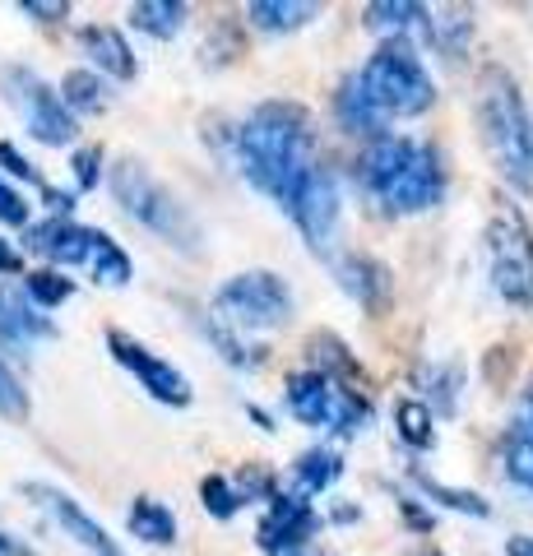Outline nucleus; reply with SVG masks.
<instances>
[{
  "label": "nucleus",
  "instance_id": "obj_12",
  "mask_svg": "<svg viewBox=\"0 0 533 556\" xmlns=\"http://www.w3.org/2000/svg\"><path fill=\"white\" fill-rule=\"evenodd\" d=\"M24 496L38 501V506H42L51 519H56V525L71 533L79 547H89L93 556H122V547H116L112 538H107V529H102L93 515H84L79 501H71L65 492H56V486H47V482H24Z\"/></svg>",
  "mask_w": 533,
  "mask_h": 556
},
{
  "label": "nucleus",
  "instance_id": "obj_18",
  "mask_svg": "<svg viewBox=\"0 0 533 556\" xmlns=\"http://www.w3.org/2000/svg\"><path fill=\"white\" fill-rule=\"evenodd\" d=\"M306 348H312V362H316L312 371H320V376L330 380V386H339V390L367 394V390H363V367H357V357L348 353V343H343L339 334H316Z\"/></svg>",
  "mask_w": 533,
  "mask_h": 556
},
{
  "label": "nucleus",
  "instance_id": "obj_23",
  "mask_svg": "<svg viewBox=\"0 0 533 556\" xmlns=\"http://www.w3.org/2000/svg\"><path fill=\"white\" fill-rule=\"evenodd\" d=\"M56 98L65 102V112H71L75 121L93 116V112H107V102H112L107 84H102V75H93V70H71V75L61 79Z\"/></svg>",
  "mask_w": 533,
  "mask_h": 556
},
{
  "label": "nucleus",
  "instance_id": "obj_30",
  "mask_svg": "<svg viewBox=\"0 0 533 556\" xmlns=\"http://www.w3.org/2000/svg\"><path fill=\"white\" fill-rule=\"evenodd\" d=\"M89 269H93V283H102V288H126L130 274H135V269H130V255L116 247L107 232H98V247H93Z\"/></svg>",
  "mask_w": 533,
  "mask_h": 556
},
{
  "label": "nucleus",
  "instance_id": "obj_31",
  "mask_svg": "<svg viewBox=\"0 0 533 556\" xmlns=\"http://www.w3.org/2000/svg\"><path fill=\"white\" fill-rule=\"evenodd\" d=\"M24 298L38 311H51V306H61V302L75 298V278H65L61 269H33L24 278Z\"/></svg>",
  "mask_w": 533,
  "mask_h": 556
},
{
  "label": "nucleus",
  "instance_id": "obj_1",
  "mask_svg": "<svg viewBox=\"0 0 533 556\" xmlns=\"http://www.w3.org/2000/svg\"><path fill=\"white\" fill-rule=\"evenodd\" d=\"M232 153H237L242 177L261 190V195L288 208L292 190L306 181V172L320 167L312 112L297 108V102H283V98L261 102V108L232 130Z\"/></svg>",
  "mask_w": 533,
  "mask_h": 556
},
{
  "label": "nucleus",
  "instance_id": "obj_44",
  "mask_svg": "<svg viewBox=\"0 0 533 556\" xmlns=\"http://www.w3.org/2000/svg\"><path fill=\"white\" fill-rule=\"evenodd\" d=\"M334 519H339V525H353V519H363V510H357V506H339Z\"/></svg>",
  "mask_w": 533,
  "mask_h": 556
},
{
  "label": "nucleus",
  "instance_id": "obj_10",
  "mask_svg": "<svg viewBox=\"0 0 533 556\" xmlns=\"http://www.w3.org/2000/svg\"><path fill=\"white\" fill-rule=\"evenodd\" d=\"M107 348H112V357L122 362V367L140 380V386L158 399V404H167V408H186L191 404V380H186L172 362H163L158 353H149V348L140 343V339H130L126 329H107Z\"/></svg>",
  "mask_w": 533,
  "mask_h": 556
},
{
  "label": "nucleus",
  "instance_id": "obj_6",
  "mask_svg": "<svg viewBox=\"0 0 533 556\" xmlns=\"http://www.w3.org/2000/svg\"><path fill=\"white\" fill-rule=\"evenodd\" d=\"M214 320L232 334H255V329H279L292 320V288L274 269L232 274L214 292Z\"/></svg>",
  "mask_w": 533,
  "mask_h": 556
},
{
  "label": "nucleus",
  "instance_id": "obj_2",
  "mask_svg": "<svg viewBox=\"0 0 533 556\" xmlns=\"http://www.w3.org/2000/svg\"><path fill=\"white\" fill-rule=\"evenodd\" d=\"M357 181L385 214H427L445 200L441 153L408 135H376L357 159Z\"/></svg>",
  "mask_w": 533,
  "mask_h": 556
},
{
  "label": "nucleus",
  "instance_id": "obj_36",
  "mask_svg": "<svg viewBox=\"0 0 533 556\" xmlns=\"http://www.w3.org/2000/svg\"><path fill=\"white\" fill-rule=\"evenodd\" d=\"M0 167H5V172H10V177H20V181H33V186H47V181L38 177V167H33V163L24 159V153H20V149H14V144H10V139H0Z\"/></svg>",
  "mask_w": 533,
  "mask_h": 556
},
{
  "label": "nucleus",
  "instance_id": "obj_14",
  "mask_svg": "<svg viewBox=\"0 0 533 556\" xmlns=\"http://www.w3.org/2000/svg\"><path fill=\"white\" fill-rule=\"evenodd\" d=\"M330 269L339 278V288L348 292V298L357 306H367V311H381L390 302V269L381 265V260H371V255H330Z\"/></svg>",
  "mask_w": 533,
  "mask_h": 556
},
{
  "label": "nucleus",
  "instance_id": "obj_26",
  "mask_svg": "<svg viewBox=\"0 0 533 556\" xmlns=\"http://www.w3.org/2000/svg\"><path fill=\"white\" fill-rule=\"evenodd\" d=\"M186 14L191 10H186L181 0H140V5H130V24L140 33H149V38L167 42L186 28Z\"/></svg>",
  "mask_w": 533,
  "mask_h": 556
},
{
  "label": "nucleus",
  "instance_id": "obj_29",
  "mask_svg": "<svg viewBox=\"0 0 533 556\" xmlns=\"http://www.w3.org/2000/svg\"><path fill=\"white\" fill-rule=\"evenodd\" d=\"M394 427H399V437L413 450H432L436 445V417H432V408H427L422 399H399V404H394Z\"/></svg>",
  "mask_w": 533,
  "mask_h": 556
},
{
  "label": "nucleus",
  "instance_id": "obj_5",
  "mask_svg": "<svg viewBox=\"0 0 533 556\" xmlns=\"http://www.w3.org/2000/svg\"><path fill=\"white\" fill-rule=\"evenodd\" d=\"M112 195H116V204H122L135 223H144L149 232H158L163 241H172V247H181V251L200 247L195 214L177 195H172V190L153 177L140 159H122L112 167Z\"/></svg>",
  "mask_w": 533,
  "mask_h": 556
},
{
  "label": "nucleus",
  "instance_id": "obj_41",
  "mask_svg": "<svg viewBox=\"0 0 533 556\" xmlns=\"http://www.w3.org/2000/svg\"><path fill=\"white\" fill-rule=\"evenodd\" d=\"M0 556H38V552H33L28 543H20L14 533H0Z\"/></svg>",
  "mask_w": 533,
  "mask_h": 556
},
{
  "label": "nucleus",
  "instance_id": "obj_35",
  "mask_svg": "<svg viewBox=\"0 0 533 556\" xmlns=\"http://www.w3.org/2000/svg\"><path fill=\"white\" fill-rule=\"evenodd\" d=\"M71 167H75V181H79V190H93L98 186V177H102V149L98 144H84L75 159H71Z\"/></svg>",
  "mask_w": 533,
  "mask_h": 556
},
{
  "label": "nucleus",
  "instance_id": "obj_11",
  "mask_svg": "<svg viewBox=\"0 0 533 556\" xmlns=\"http://www.w3.org/2000/svg\"><path fill=\"white\" fill-rule=\"evenodd\" d=\"M316 529H320V515L312 506V496L279 492L269 501L261 529H255V547H261L265 556H297L316 538Z\"/></svg>",
  "mask_w": 533,
  "mask_h": 556
},
{
  "label": "nucleus",
  "instance_id": "obj_16",
  "mask_svg": "<svg viewBox=\"0 0 533 556\" xmlns=\"http://www.w3.org/2000/svg\"><path fill=\"white\" fill-rule=\"evenodd\" d=\"M334 394L339 386H330L320 371H292L288 376V386H283V399H288V413L297 417V422L306 427H330V417H334Z\"/></svg>",
  "mask_w": 533,
  "mask_h": 556
},
{
  "label": "nucleus",
  "instance_id": "obj_7",
  "mask_svg": "<svg viewBox=\"0 0 533 556\" xmlns=\"http://www.w3.org/2000/svg\"><path fill=\"white\" fill-rule=\"evenodd\" d=\"M487 260L492 288L510 306H533V228L520 204H496L487 218Z\"/></svg>",
  "mask_w": 533,
  "mask_h": 556
},
{
  "label": "nucleus",
  "instance_id": "obj_39",
  "mask_svg": "<svg viewBox=\"0 0 533 556\" xmlns=\"http://www.w3.org/2000/svg\"><path fill=\"white\" fill-rule=\"evenodd\" d=\"M42 200H47V208H51L56 218H65V214L75 208V195H71V190H51V186H42Z\"/></svg>",
  "mask_w": 533,
  "mask_h": 556
},
{
  "label": "nucleus",
  "instance_id": "obj_27",
  "mask_svg": "<svg viewBox=\"0 0 533 556\" xmlns=\"http://www.w3.org/2000/svg\"><path fill=\"white\" fill-rule=\"evenodd\" d=\"M506 473L524 492H533V404H524V413L515 417V427L506 437Z\"/></svg>",
  "mask_w": 533,
  "mask_h": 556
},
{
  "label": "nucleus",
  "instance_id": "obj_34",
  "mask_svg": "<svg viewBox=\"0 0 533 556\" xmlns=\"http://www.w3.org/2000/svg\"><path fill=\"white\" fill-rule=\"evenodd\" d=\"M0 417H10V422H24L28 417V390H24V380L10 371L5 357H0Z\"/></svg>",
  "mask_w": 533,
  "mask_h": 556
},
{
  "label": "nucleus",
  "instance_id": "obj_33",
  "mask_svg": "<svg viewBox=\"0 0 533 556\" xmlns=\"http://www.w3.org/2000/svg\"><path fill=\"white\" fill-rule=\"evenodd\" d=\"M459 386H464V376H459V367H432V376H427V390H432V417L436 413H445L450 417L455 408H459Z\"/></svg>",
  "mask_w": 533,
  "mask_h": 556
},
{
  "label": "nucleus",
  "instance_id": "obj_32",
  "mask_svg": "<svg viewBox=\"0 0 533 556\" xmlns=\"http://www.w3.org/2000/svg\"><path fill=\"white\" fill-rule=\"evenodd\" d=\"M200 501H204V510H210L214 519H232L237 510L246 506V501L237 496V486L223 478V473H210V478L200 482Z\"/></svg>",
  "mask_w": 533,
  "mask_h": 556
},
{
  "label": "nucleus",
  "instance_id": "obj_8",
  "mask_svg": "<svg viewBox=\"0 0 533 556\" xmlns=\"http://www.w3.org/2000/svg\"><path fill=\"white\" fill-rule=\"evenodd\" d=\"M0 89H5V102L20 112V121L38 144H51V149L75 144L79 121L65 112V102L56 98V89H51L42 75H33L28 65H5L0 70Z\"/></svg>",
  "mask_w": 533,
  "mask_h": 556
},
{
  "label": "nucleus",
  "instance_id": "obj_15",
  "mask_svg": "<svg viewBox=\"0 0 533 556\" xmlns=\"http://www.w3.org/2000/svg\"><path fill=\"white\" fill-rule=\"evenodd\" d=\"M79 47H84V56L93 61V75H112V79H122V84L140 75V61H135L130 42L122 38V28L89 24V28L79 33Z\"/></svg>",
  "mask_w": 533,
  "mask_h": 556
},
{
  "label": "nucleus",
  "instance_id": "obj_43",
  "mask_svg": "<svg viewBox=\"0 0 533 556\" xmlns=\"http://www.w3.org/2000/svg\"><path fill=\"white\" fill-rule=\"evenodd\" d=\"M506 556H533V538H506Z\"/></svg>",
  "mask_w": 533,
  "mask_h": 556
},
{
  "label": "nucleus",
  "instance_id": "obj_28",
  "mask_svg": "<svg viewBox=\"0 0 533 556\" xmlns=\"http://www.w3.org/2000/svg\"><path fill=\"white\" fill-rule=\"evenodd\" d=\"M408 478L418 482V486H422V492L432 496V501H441L445 510H459V515H478V519H487V515H492V506H487V501L478 496V492H464V486H450V482H441V478H432V473H422L418 464L408 468Z\"/></svg>",
  "mask_w": 533,
  "mask_h": 556
},
{
  "label": "nucleus",
  "instance_id": "obj_3",
  "mask_svg": "<svg viewBox=\"0 0 533 556\" xmlns=\"http://www.w3.org/2000/svg\"><path fill=\"white\" fill-rule=\"evenodd\" d=\"M478 130H483V149L492 153L496 172L520 190L533 195V116L524 108V93L502 65H483L478 75Z\"/></svg>",
  "mask_w": 533,
  "mask_h": 556
},
{
  "label": "nucleus",
  "instance_id": "obj_46",
  "mask_svg": "<svg viewBox=\"0 0 533 556\" xmlns=\"http://www.w3.org/2000/svg\"><path fill=\"white\" fill-rule=\"evenodd\" d=\"M427 556H436V552H427Z\"/></svg>",
  "mask_w": 533,
  "mask_h": 556
},
{
  "label": "nucleus",
  "instance_id": "obj_24",
  "mask_svg": "<svg viewBox=\"0 0 533 556\" xmlns=\"http://www.w3.org/2000/svg\"><path fill=\"white\" fill-rule=\"evenodd\" d=\"M367 28L385 33V38L427 33V5H413V0H376V5H367Z\"/></svg>",
  "mask_w": 533,
  "mask_h": 556
},
{
  "label": "nucleus",
  "instance_id": "obj_22",
  "mask_svg": "<svg viewBox=\"0 0 533 556\" xmlns=\"http://www.w3.org/2000/svg\"><path fill=\"white\" fill-rule=\"evenodd\" d=\"M126 529L140 538V543H153V547L177 543V515H172L158 496H135L130 515H126Z\"/></svg>",
  "mask_w": 533,
  "mask_h": 556
},
{
  "label": "nucleus",
  "instance_id": "obj_42",
  "mask_svg": "<svg viewBox=\"0 0 533 556\" xmlns=\"http://www.w3.org/2000/svg\"><path fill=\"white\" fill-rule=\"evenodd\" d=\"M404 519H408L413 529H432V515L418 510V501H404Z\"/></svg>",
  "mask_w": 533,
  "mask_h": 556
},
{
  "label": "nucleus",
  "instance_id": "obj_13",
  "mask_svg": "<svg viewBox=\"0 0 533 556\" xmlns=\"http://www.w3.org/2000/svg\"><path fill=\"white\" fill-rule=\"evenodd\" d=\"M93 247H98V228H84V223H71V218H47L38 228H28V251L47 255L61 269L89 265Z\"/></svg>",
  "mask_w": 533,
  "mask_h": 556
},
{
  "label": "nucleus",
  "instance_id": "obj_25",
  "mask_svg": "<svg viewBox=\"0 0 533 556\" xmlns=\"http://www.w3.org/2000/svg\"><path fill=\"white\" fill-rule=\"evenodd\" d=\"M334 112H339V126H343V130H353V135H367V139L385 135V121L376 116V108L367 102V93L357 89V79H353V75L339 84V93H334Z\"/></svg>",
  "mask_w": 533,
  "mask_h": 556
},
{
  "label": "nucleus",
  "instance_id": "obj_37",
  "mask_svg": "<svg viewBox=\"0 0 533 556\" xmlns=\"http://www.w3.org/2000/svg\"><path fill=\"white\" fill-rule=\"evenodd\" d=\"M0 223H10V228H28V200L5 181H0Z\"/></svg>",
  "mask_w": 533,
  "mask_h": 556
},
{
  "label": "nucleus",
  "instance_id": "obj_45",
  "mask_svg": "<svg viewBox=\"0 0 533 556\" xmlns=\"http://www.w3.org/2000/svg\"><path fill=\"white\" fill-rule=\"evenodd\" d=\"M246 413H251V417H255V422H261L265 431H274V422H269V413H265V408H246Z\"/></svg>",
  "mask_w": 533,
  "mask_h": 556
},
{
  "label": "nucleus",
  "instance_id": "obj_17",
  "mask_svg": "<svg viewBox=\"0 0 533 556\" xmlns=\"http://www.w3.org/2000/svg\"><path fill=\"white\" fill-rule=\"evenodd\" d=\"M51 334H56V325H51L42 311L24 298V292L0 283V339L5 343H28V339H51Z\"/></svg>",
  "mask_w": 533,
  "mask_h": 556
},
{
  "label": "nucleus",
  "instance_id": "obj_4",
  "mask_svg": "<svg viewBox=\"0 0 533 556\" xmlns=\"http://www.w3.org/2000/svg\"><path fill=\"white\" fill-rule=\"evenodd\" d=\"M353 79L385 126L390 121H413V116L432 112V102H436V84L408 38H381V47L371 51L367 65Z\"/></svg>",
  "mask_w": 533,
  "mask_h": 556
},
{
  "label": "nucleus",
  "instance_id": "obj_19",
  "mask_svg": "<svg viewBox=\"0 0 533 556\" xmlns=\"http://www.w3.org/2000/svg\"><path fill=\"white\" fill-rule=\"evenodd\" d=\"M427 42H432L441 56H459L473 42V10L469 5H432L427 10Z\"/></svg>",
  "mask_w": 533,
  "mask_h": 556
},
{
  "label": "nucleus",
  "instance_id": "obj_40",
  "mask_svg": "<svg viewBox=\"0 0 533 556\" xmlns=\"http://www.w3.org/2000/svg\"><path fill=\"white\" fill-rule=\"evenodd\" d=\"M20 269H24V255L14 251L5 237H0V274H20Z\"/></svg>",
  "mask_w": 533,
  "mask_h": 556
},
{
  "label": "nucleus",
  "instance_id": "obj_21",
  "mask_svg": "<svg viewBox=\"0 0 533 556\" xmlns=\"http://www.w3.org/2000/svg\"><path fill=\"white\" fill-rule=\"evenodd\" d=\"M292 478H297V492H302V496L330 492V486L343 478V455H339V450H330V445L302 450L297 464H292Z\"/></svg>",
  "mask_w": 533,
  "mask_h": 556
},
{
  "label": "nucleus",
  "instance_id": "obj_38",
  "mask_svg": "<svg viewBox=\"0 0 533 556\" xmlns=\"http://www.w3.org/2000/svg\"><path fill=\"white\" fill-rule=\"evenodd\" d=\"M20 10L33 14V20H42V24H56V20H65V14H71V5H65V0H24Z\"/></svg>",
  "mask_w": 533,
  "mask_h": 556
},
{
  "label": "nucleus",
  "instance_id": "obj_20",
  "mask_svg": "<svg viewBox=\"0 0 533 556\" xmlns=\"http://www.w3.org/2000/svg\"><path fill=\"white\" fill-rule=\"evenodd\" d=\"M246 20L261 33H297L320 20V5L316 0H251Z\"/></svg>",
  "mask_w": 533,
  "mask_h": 556
},
{
  "label": "nucleus",
  "instance_id": "obj_9",
  "mask_svg": "<svg viewBox=\"0 0 533 556\" xmlns=\"http://www.w3.org/2000/svg\"><path fill=\"white\" fill-rule=\"evenodd\" d=\"M288 214L297 223V232L306 237V247L330 255L334 237H339V218H343V195H339V181L330 167H312L306 181L292 190L288 200Z\"/></svg>",
  "mask_w": 533,
  "mask_h": 556
}]
</instances>
